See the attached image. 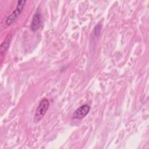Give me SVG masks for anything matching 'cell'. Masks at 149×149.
<instances>
[{
    "mask_svg": "<svg viewBox=\"0 0 149 149\" xmlns=\"http://www.w3.org/2000/svg\"><path fill=\"white\" fill-rule=\"evenodd\" d=\"M49 105V101L47 98H44L40 101L38 106L36 109L34 115V120L36 123L38 122L42 118L44 115L46 113L47 111H48Z\"/></svg>",
    "mask_w": 149,
    "mask_h": 149,
    "instance_id": "6da1fadb",
    "label": "cell"
},
{
    "mask_svg": "<svg viewBox=\"0 0 149 149\" xmlns=\"http://www.w3.org/2000/svg\"><path fill=\"white\" fill-rule=\"evenodd\" d=\"M26 2V1L24 0H21L18 1L15 10H13V12L6 19V25L10 26L16 20V19L17 17V16L22 11Z\"/></svg>",
    "mask_w": 149,
    "mask_h": 149,
    "instance_id": "7a4b0ae2",
    "label": "cell"
},
{
    "mask_svg": "<svg viewBox=\"0 0 149 149\" xmlns=\"http://www.w3.org/2000/svg\"><path fill=\"white\" fill-rule=\"evenodd\" d=\"M90 107L88 105H83L78 108L73 113V118L77 119H80L85 117L89 112Z\"/></svg>",
    "mask_w": 149,
    "mask_h": 149,
    "instance_id": "3957f363",
    "label": "cell"
},
{
    "mask_svg": "<svg viewBox=\"0 0 149 149\" xmlns=\"http://www.w3.org/2000/svg\"><path fill=\"white\" fill-rule=\"evenodd\" d=\"M41 23V15L38 10H37V12L35 13L31 23L30 25L31 30L33 31H36L37 29H38Z\"/></svg>",
    "mask_w": 149,
    "mask_h": 149,
    "instance_id": "277c9868",
    "label": "cell"
},
{
    "mask_svg": "<svg viewBox=\"0 0 149 149\" xmlns=\"http://www.w3.org/2000/svg\"><path fill=\"white\" fill-rule=\"evenodd\" d=\"M11 36L8 35V37H6V38H5V40L2 42L1 47H0V52L1 54L2 55L9 48V45H10V42L11 41Z\"/></svg>",
    "mask_w": 149,
    "mask_h": 149,
    "instance_id": "5b68a950",
    "label": "cell"
},
{
    "mask_svg": "<svg viewBox=\"0 0 149 149\" xmlns=\"http://www.w3.org/2000/svg\"><path fill=\"white\" fill-rule=\"evenodd\" d=\"M101 25L100 24H97L94 28V35L96 36H98L101 31Z\"/></svg>",
    "mask_w": 149,
    "mask_h": 149,
    "instance_id": "8992f818",
    "label": "cell"
}]
</instances>
